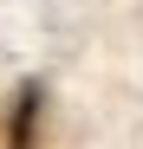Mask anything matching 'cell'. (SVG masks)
I'll use <instances>...</instances> for the list:
<instances>
[{
	"instance_id": "obj_1",
	"label": "cell",
	"mask_w": 143,
	"mask_h": 149,
	"mask_svg": "<svg viewBox=\"0 0 143 149\" xmlns=\"http://www.w3.org/2000/svg\"><path fill=\"white\" fill-rule=\"evenodd\" d=\"M0 149H46V84L20 78L0 104Z\"/></svg>"
}]
</instances>
